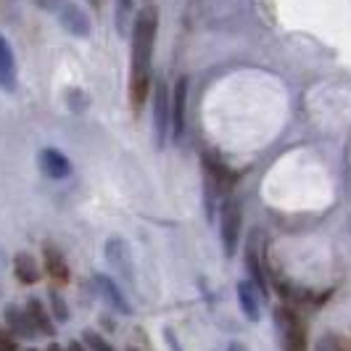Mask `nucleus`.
Here are the masks:
<instances>
[{
	"label": "nucleus",
	"mask_w": 351,
	"mask_h": 351,
	"mask_svg": "<svg viewBox=\"0 0 351 351\" xmlns=\"http://www.w3.org/2000/svg\"><path fill=\"white\" fill-rule=\"evenodd\" d=\"M43 256H45V272L48 278L56 282H66L69 280V267H66V259L64 254L56 246H45L43 248Z\"/></svg>",
	"instance_id": "nucleus-13"
},
{
	"label": "nucleus",
	"mask_w": 351,
	"mask_h": 351,
	"mask_svg": "<svg viewBox=\"0 0 351 351\" xmlns=\"http://www.w3.org/2000/svg\"><path fill=\"white\" fill-rule=\"evenodd\" d=\"M40 172L51 180H66L71 175V161L58 148L40 151Z\"/></svg>",
	"instance_id": "nucleus-7"
},
{
	"label": "nucleus",
	"mask_w": 351,
	"mask_h": 351,
	"mask_svg": "<svg viewBox=\"0 0 351 351\" xmlns=\"http://www.w3.org/2000/svg\"><path fill=\"white\" fill-rule=\"evenodd\" d=\"M14 275H16L19 282H24V285H35L40 280V267L37 262L29 256V254H16V259H14Z\"/></svg>",
	"instance_id": "nucleus-14"
},
{
	"label": "nucleus",
	"mask_w": 351,
	"mask_h": 351,
	"mask_svg": "<svg viewBox=\"0 0 351 351\" xmlns=\"http://www.w3.org/2000/svg\"><path fill=\"white\" fill-rule=\"evenodd\" d=\"M0 351H19L16 341H14V338H11V335L5 333V330H3V333H0Z\"/></svg>",
	"instance_id": "nucleus-21"
},
{
	"label": "nucleus",
	"mask_w": 351,
	"mask_h": 351,
	"mask_svg": "<svg viewBox=\"0 0 351 351\" xmlns=\"http://www.w3.org/2000/svg\"><path fill=\"white\" fill-rule=\"evenodd\" d=\"M106 262L114 267V272H117L127 285H135V262H132L130 246L124 243L119 235H111V238L106 241Z\"/></svg>",
	"instance_id": "nucleus-3"
},
{
	"label": "nucleus",
	"mask_w": 351,
	"mask_h": 351,
	"mask_svg": "<svg viewBox=\"0 0 351 351\" xmlns=\"http://www.w3.org/2000/svg\"><path fill=\"white\" fill-rule=\"evenodd\" d=\"M262 293L259 288L251 280L238 282V304H241V312L246 315L248 322H259L262 319Z\"/></svg>",
	"instance_id": "nucleus-8"
},
{
	"label": "nucleus",
	"mask_w": 351,
	"mask_h": 351,
	"mask_svg": "<svg viewBox=\"0 0 351 351\" xmlns=\"http://www.w3.org/2000/svg\"><path fill=\"white\" fill-rule=\"evenodd\" d=\"M51 306H53V312H56V317H58L61 322H64V319L69 317V312H66V304H64V299H61V296H58L56 291L51 293Z\"/></svg>",
	"instance_id": "nucleus-19"
},
{
	"label": "nucleus",
	"mask_w": 351,
	"mask_h": 351,
	"mask_svg": "<svg viewBox=\"0 0 351 351\" xmlns=\"http://www.w3.org/2000/svg\"><path fill=\"white\" fill-rule=\"evenodd\" d=\"M132 3L135 0H117V27H119V32L127 29V21H130V14H132Z\"/></svg>",
	"instance_id": "nucleus-17"
},
{
	"label": "nucleus",
	"mask_w": 351,
	"mask_h": 351,
	"mask_svg": "<svg viewBox=\"0 0 351 351\" xmlns=\"http://www.w3.org/2000/svg\"><path fill=\"white\" fill-rule=\"evenodd\" d=\"M256 243H259V232L251 235V243L246 248V267H248V275H251V282L259 288L262 296H267V272H264V264L259 251H256Z\"/></svg>",
	"instance_id": "nucleus-11"
},
{
	"label": "nucleus",
	"mask_w": 351,
	"mask_h": 351,
	"mask_svg": "<svg viewBox=\"0 0 351 351\" xmlns=\"http://www.w3.org/2000/svg\"><path fill=\"white\" fill-rule=\"evenodd\" d=\"M16 85H19L16 58H14V51H11V43L0 35V90L14 93Z\"/></svg>",
	"instance_id": "nucleus-10"
},
{
	"label": "nucleus",
	"mask_w": 351,
	"mask_h": 351,
	"mask_svg": "<svg viewBox=\"0 0 351 351\" xmlns=\"http://www.w3.org/2000/svg\"><path fill=\"white\" fill-rule=\"evenodd\" d=\"M29 351H35V349H29Z\"/></svg>",
	"instance_id": "nucleus-25"
},
{
	"label": "nucleus",
	"mask_w": 351,
	"mask_h": 351,
	"mask_svg": "<svg viewBox=\"0 0 351 351\" xmlns=\"http://www.w3.org/2000/svg\"><path fill=\"white\" fill-rule=\"evenodd\" d=\"M219 230H222V243H225V254L235 256L238 254V243H241V228H243V211L241 204L228 198L225 206L219 211Z\"/></svg>",
	"instance_id": "nucleus-2"
},
{
	"label": "nucleus",
	"mask_w": 351,
	"mask_h": 351,
	"mask_svg": "<svg viewBox=\"0 0 351 351\" xmlns=\"http://www.w3.org/2000/svg\"><path fill=\"white\" fill-rule=\"evenodd\" d=\"M317 351H338V341H335V335H322L319 338V343H317Z\"/></svg>",
	"instance_id": "nucleus-20"
},
{
	"label": "nucleus",
	"mask_w": 351,
	"mask_h": 351,
	"mask_svg": "<svg viewBox=\"0 0 351 351\" xmlns=\"http://www.w3.org/2000/svg\"><path fill=\"white\" fill-rule=\"evenodd\" d=\"M48 351H64V349H61L58 343H51V346H48Z\"/></svg>",
	"instance_id": "nucleus-24"
},
{
	"label": "nucleus",
	"mask_w": 351,
	"mask_h": 351,
	"mask_svg": "<svg viewBox=\"0 0 351 351\" xmlns=\"http://www.w3.org/2000/svg\"><path fill=\"white\" fill-rule=\"evenodd\" d=\"M56 3H58V0H37V5H40V8H53Z\"/></svg>",
	"instance_id": "nucleus-23"
},
{
	"label": "nucleus",
	"mask_w": 351,
	"mask_h": 351,
	"mask_svg": "<svg viewBox=\"0 0 351 351\" xmlns=\"http://www.w3.org/2000/svg\"><path fill=\"white\" fill-rule=\"evenodd\" d=\"M185 108H188V77H180L172 88V135L177 141L185 132Z\"/></svg>",
	"instance_id": "nucleus-6"
},
{
	"label": "nucleus",
	"mask_w": 351,
	"mask_h": 351,
	"mask_svg": "<svg viewBox=\"0 0 351 351\" xmlns=\"http://www.w3.org/2000/svg\"><path fill=\"white\" fill-rule=\"evenodd\" d=\"M275 322L280 328L282 351H306V330L299 322V317L291 309H278L275 312Z\"/></svg>",
	"instance_id": "nucleus-4"
},
{
	"label": "nucleus",
	"mask_w": 351,
	"mask_h": 351,
	"mask_svg": "<svg viewBox=\"0 0 351 351\" xmlns=\"http://www.w3.org/2000/svg\"><path fill=\"white\" fill-rule=\"evenodd\" d=\"M95 288L101 291V296H104L117 312H122V315H132V306L127 304V299H124V293L119 291V285L111 280L108 275H95Z\"/></svg>",
	"instance_id": "nucleus-12"
},
{
	"label": "nucleus",
	"mask_w": 351,
	"mask_h": 351,
	"mask_svg": "<svg viewBox=\"0 0 351 351\" xmlns=\"http://www.w3.org/2000/svg\"><path fill=\"white\" fill-rule=\"evenodd\" d=\"M5 322H8V328L16 335H21V338H32V335L37 333V328L32 325L29 315L16 309V306H8V309H5Z\"/></svg>",
	"instance_id": "nucleus-15"
},
{
	"label": "nucleus",
	"mask_w": 351,
	"mask_h": 351,
	"mask_svg": "<svg viewBox=\"0 0 351 351\" xmlns=\"http://www.w3.org/2000/svg\"><path fill=\"white\" fill-rule=\"evenodd\" d=\"M82 341H85L93 351H114L108 343H106L104 338H101V335L95 333V330H85V333H82Z\"/></svg>",
	"instance_id": "nucleus-18"
},
{
	"label": "nucleus",
	"mask_w": 351,
	"mask_h": 351,
	"mask_svg": "<svg viewBox=\"0 0 351 351\" xmlns=\"http://www.w3.org/2000/svg\"><path fill=\"white\" fill-rule=\"evenodd\" d=\"M69 351H88V346H85V343H80V341H71Z\"/></svg>",
	"instance_id": "nucleus-22"
},
{
	"label": "nucleus",
	"mask_w": 351,
	"mask_h": 351,
	"mask_svg": "<svg viewBox=\"0 0 351 351\" xmlns=\"http://www.w3.org/2000/svg\"><path fill=\"white\" fill-rule=\"evenodd\" d=\"M58 21H61V27L74 37H90V16L85 14V8H80V5H64L61 8V14H58Z\"/></svg>",
	"instance_id": "nucleus-9"
},
{
	"label": "nucleus",
	"mask_w": 351,
	"mask_h": 351,
	"mask_svg": "<svg viewBox=\"0 0 351 351\" xmlns=\"http://www.w3.org/2000/svg\"><path fill=\"white\" fill-rule=\"evenodd\" d=\"M27 315H29L32 325L37 328V333L53 335V330H56V328H53V319H51V315H48V309H45V304H43V301H37V299L29 301Z\"/></svg>",
	"instance_id": "nucleus-16"
},
{
	"label": "nucleus",
	"mask_w": 351,
	"mask_h": 351,
	"mask_svg": "<svg viewBox=\"0 0 351 351\" xmlns=\"http://www.w3.org/2000/svg\"><path fill=\"white\" fill-rule=\"evenodd\" d=\"M158 35V11L154 5H143L132 21V53H130V106L135 117L143 111L151 93V64Z\"/></svg>",
	"instance_id": "nucleus-1"
},
{
	"label": "nucleus",
	"mask_w": 351,
	"mask_h": 351,
	"mask_svg": "<svg viewBox=\"0 0 351 351\" xmlns=\"http://www.w3.org/2000/svg\"><path fill=\"white\" fill-rule=\"evenodd\" d=\"M172 127V104H169V90L158 80L154 88V132H156V145L164 148L167 132Z\"/></svg>",
	"instance_id": "nucleus-5"
}]
</instances>
